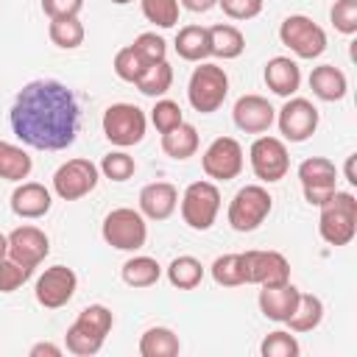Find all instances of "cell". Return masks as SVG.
I'll return each instance as SVG.
<instances>
[{"instance_id":"17","label":"cell","mask_w":357,"mask_h":357,"mask_svg":"<svg viewBox=\"0 0 357 357\" xmlns=\"http://www.w3.org/2000/svg\"><path fill=\"white\" fill-rule=\"evenodd\" d=\"M47 254H50V240L39 226H17L8 234V257L22 268L36 271V265Z\"/></svg>"},{"instance_id":"25","label":"cell","mask_w":357,"mask_h":357,"mask_svg":"<svg viewBox=\"0 0 357 357\" xmlns=\"http://www.w3.org/2000/svg\"><path fill=\"white\" fill-rule=\"evenodd\" d=\"M245 50V36L237 25L218 22L209 28V53L218 59H237Z\"/></svg>"},{"instance_id":"19","label":"cell","mask_w":357,"mask_h":357,"mask_svg":"<svg viewBox=\"0 0 357 357\" xmlns=\"http://www.w3.org/2000/svg\"><path fill=\"white\" fill-rule=\"evenodd\" d=\"M50 204H53V195L45 184L39 181H22L14 192H11V212L17 218H25V220H36V218H45L50 212Z\"/></svg>"},{"instance_id":"42","label":"cell","mask_w":357,"mask_h":357,"mask_svg":"<svg viewBox=\"0 0 357 357\" xmlns=\"http://www.w3.org/2000/svg\"><path fill=\"white\" fill-rule=\"evenodd\" d=\"M33 271L22 268L20 262H14L11 257H3L0 259V293H14L17 287H22L28 282Z\"/></svg>"},{"instance_id":"31","label":"cell","mask_w":357,"mask_h":357,"mask_svg":"<svg viewBox=\"0 0 357 357\" xmlns=\"http://www.w3.org/2000/svg\"><path fill=\"white\" fill-rule=\"evenodd\" d=\"M167 279H170V284L178 287V290H192V287H198L201 279H204V265H201V259H195V257H190V254H181V257H176V259L167 265Z\"/></svg>"},{"instance_id":"9","label":"cell","mask_w":357,"mask_h":357,"mask_svg":"<svg viewBox=\"0 0 357 357\" xmlns=\"http://www.w3.org/2000/svg\"><path fill=\"white\" fill-rule=\"evenodd\" d=\"M220 212V190L212 181H192L181 195V218L190 229L206 231L212 229Z\"/></svg>"},{"instance_id":"22","label":"cell","mask_w":357,"mask_h":357,"mask_svg":"<svg viewBox=\"0 0 357 357\" xmlns=\"http://www.w3.org/2000/svg\"><path fill=\"white\" fill-rule=\"evenodd\" d=\"M265 84L273 95L290 98V95H296V89L301 84V70L290 56H273L265 64Z\"/></svg>"},{"instance_id":"30","label":"cell","mask_w":357,"mask_h":357,"mask_svg":"<svg viewBox=\"0 0 357 357\" xmlns=\"http://www.w3.org/2000/svg\"><path fill=\"white\" fill-rule=\"evenodd\" d=\"M120 273H123V282L128 287H151L159 282L162 265L153 257H131V259H126Z\"/></svg>"},{"instance_id":"41","label":"cell","mask_w":357,"mask_h":357,"mask_svg":"<svg viewBox=\"0 0 357 357\" xmlns=\"http://www.w3.org/2000/svg\"><path fill=\"white\" fill-rule=\"evenodd\" d=\"M329 20H332L335 31H340L346 36L357 33V0H335Z\"/></svg>"},{"instance_id":"24","label":"cell","mask_w":357,"mask_h":357,"mask_svg":"<svg viewBox=\"0 0 357 357\" xmlns=\"http://www.w3.org/2000/svg\"><path fill=\"white\" fill-rule=\"evenodd\" d=\"M176 53L184 59V61H204L209 53V28L204 25H184L178 33H176V42H173Z\"/></svg>"},{"instance_id":"16","label":"cell","mask_w":357,"mask_h":357,"mask_svg":"<svg viewBox=\"0 0 357 357\" xmlns=\"http://www.w3.org/2000/svg\"><path fill=\"white\" fill-rule=\"evenodd\" d=\"M75 287H78L75 271L67 268V265H53L36 279V290L33 293H36V301L45 310H59L75 296Z\"/></svg>"},{"instance_id":"12","label":"cell","mask_w":357,"mask_h":357,"mask_svg":"<svg viewBox=\"0 0 357 357\" xmlns=\"http://www.w3.org/2000/svg\"><path fill=\"white\" fill-rule=\"evenodd\" d=\"M243 282L245 284H284L290 282V262L279 251H243L240 254Z\"/></svg>"},{"instance_id":"44","label":"cell","mask_w":357,"mask_h":357,"mask_svg":"<svg viewBox=\"0 0 357 357\" xmlns=\"http://www.w3.org/2000/svg\"><path fill=\"white\" fill-rule=\"evenodd\" d=\"M84 8V0H42V11L56 20V17H78Z\"/></svg>"},{"instance_id":"48","label":"cell","mask_w":357,"mask_h":357,"mask_svg":"<svg viewBox=\"0 0 357 357\" xmlns=\"http://www.w3.org/2000/svg\"><path fill=\"white\" fill-rule=\"evenodd\" d=\"M3 257H8V234L0 231V259H3Z\"/></svg>"},{"instance_id":"46","label":"cell","mask_w":357,"mask_h":357,"mask_svg":"<svg viewBox=\"0 0 357 357\" xmlns=\"http://www.w3.org/2000/svg\"><path fill=\"white\" fill-rule=\"evenodd\" d=\"M187 11H192V14H206L209 8H215L218 6V0H178Z\"/></svg>"},{"instance_id":"20","label":"cell","mask_w":357,"mask_h":357,"mask_svg":"<svg viewBox=\"0 0 357 357\" xmlns=\"http://www.w3.org/2000/svg\"><path fill=\"white\" fill-rule=\"evenodd\" d=\"M178 206V190L170 181H153L139 190V212L148 220H167Z\"/></svg>"},{"instance_id":"1","label":"cell","mask_w":357,"mask_h":357,"mask_svg":"<svg viewBox=\"0 0 357 357\" xmlns=\"http://www.w3.org/2000/svg\"><path fill=\"white\" fill-rule=\"evenodd\" d=\"M8 120L25 145L36 151H64L78 137L81 109L67 84L39 78L17 92Z\"/></svg>"},{"instance_id":"8","label":"cell","mask_w":357,"mask_h":357,"mask_svg":"<svg viewBox=\"0 0 357 357\" xmlns=\"http://www.w3.org/2000/svg\"><path fill=\"white\" fill-rule=\"evenodd\" d=\"M279 39L284 47H290L298 59H318L326 50V33L318 22H312L304 14H290L279 25Z\"/></svg>"},{"instance_id":"28","label":"cell","mask_w":357,"mask_h":357,"mask_svg":"<svg viewBox=\"0 0 357 357\" xmlns=\"http://www.w3.org/2000/svg\"><path fill=\"white\" fill-rule=\"evenodd\" d=\"M321 321H324V301L312 293H298L296 310L284 324L290 326V332H312Z\"/></svg>"},{"instance_id":"49","label":"cell","mask_w":357,"mask_h":357,"mask_svg":"<svg viewBox=\"0 0 357 357\" xmlns=\"http://www.w3.org/2000/svg\"><path fill=\"white\" fill-rule=\"evenodd\" d=\"M112 3H117V6H126V3H131V0H112Z\"/></svg>"},{"instance_id":"18","label":"cell","mask_w":357,"mask_h":357,"mask_svg":"<svg viewBox=\"0 0 357 357\" xmlns=\"http://www.w3.org/2000/svg\"><path fill=\"white\" fill-rule=\"evenodd\" d=\"M231 117H234V126L240 131H245V134H265L273 126V120H276V109L262 95H243V98H237Z\"/></svg>"},{"instance_id":"29","label":"cell","mask_w":357,"mask_h":357,"mask_svg":"<svg viewBox=\"0 0 357 357\" xmlns=\"http://www.w3.org/2000/svg\"><path fill=\"white\" fill-rule=\"evenodd\" d=\"M31 167H33V159L20 145L0 139V178H6V181H22V178H28Z\"/></svg>"},{"instance_id":"27","label":"cell","mask_w":357,"mask_h":357,"mask_svg":"<svg viewBox=\"0 0 357 357\" xmlns=\"http://www.w3.org/2000/svg\"><path fill=\"white\" fill-rule=\"evenodd\" d=\"M162 151H165L170 159H178V162L190 159V156L198 151V131H195V126L178 123L176 128L165 131V134H162Z\"/></svg>"},{"instance_id":"2","label":"cell","mask_w":357,"mask_h":357,"mask_svg":"<svg viewBox=\"0 0 357 357\" xmlns=\"http://www.w3.org/2000/svg\"><path fill=\"white\" fill-rule=\"evenodd\" d=\"M112 310L103 304H89L78 312V318L73 321V326L64 335V346L70 354L75 357H92L100 351L106 335L112 332Z\"/></svg>"},{"instance_id":"39","label":"cell","mask_w":357,"mask_h":357,"mask_svg":"<svg viewBox=\"0 0 357 357\" xmlns=\"http://www.w3.org/2000/svg\"><path fill=\"white\" fill-rule=\"evenodd\" d=\"M151 123L156 126V131H159V134H165V131L176 128L178 123H184L181 106H178L176 100H167V98L156 100V106L151 109Z\"/></svg>"},{"instance_id":"43","label":"cell","mask_w":357,"mask_h":357,"mask_svg":"<svg viewBox=\"0 0 357 357\" xmlns=\"http://www.w3.org/2000/svg\"><path fill=\"white\" fill-rule=\"evenodd\" d=\"M262 3L265 0H218L223 14L231 17V20H251V17H257L262 11Z\"/></svg>"},{"instance_id":"38","label":"cell","mask_w":357,"mask_h":357,"mask_svg":"<svg viewBox=\"0 0 357 357\" xmlns=\"http://www.w3.org/2000/svg\"><path fill=\"white\" fill-rule=\"evenodd\" d=\"M134 170H137V162L126 151H112L100 162V173L106 178H112V181H128L134 176Z\"/></svg>"},{"instance_id":"26","label":"cell","mask_w":357,"mask_h":357,"mask_svg":"<svg viewBox=\"0 0 357 357\" xmlns=\"http://www.w3.org/2000/svg\"><path fill=\"white\" fill-rule=\"evenodd\" d=\"M181 351L178 335L167 326H151L139 337V354L142 357H176Z\"/></svg>"},{"instance_id":"6","label":"cell","mask_w":357,"mask_h":357,"mask_svg":"<svg viewBox=\"0 0 357 357\" xmlns=\"http://www.w3.org/2000/svg\"><path fill=\"white\" fill-rule=\"evenodd\" d=\"M273 198L262 184H245L234 192L231 204H229V226L234 231H254L265 223V218L271 215Z\"/></svg>"},{"instance_id":"34","label":"cell","mask_w":357,"mask_h":357,"mask_svg":"<svg viewBox=\"0 0 357 357\" xmlns=\"http://www.w3.org/2000/svg\"><path fill=\"white\" fill-rule=\"evenodd\" d=\"M114 73H117V78H123V81H128V84H137L139 81V75L148 70V64L142 61V56L128 45V47H120L117 53H114Z\"/></svg>"},{"instance_id":"45","label":"cell","mask_w":357,"mask_h":357,"mask_svg":"<svg viewBox=\"0 0 357 357\" xmlns=\"http://www.w3.org/2000/svg\"><path fill=\"white\" fill-rule=\"evenodd\" d=\"M31 357H61V346H56V343H50V340L33 343V346H31Z\"/></svg>"},{"instance_id":"40","label":"cell","mask_w":357,"mask_h":357,"mask_svg":"<svg viewBox=\"0 0 357 357\" xmlns=\"http://www.w3.org/2000/svg\"><path fill=\"white\" fill-rule=\"evenodd\" d=\"M139 56H142V61L145 64H156V61H165V53H167V42L159 36V33H153V31H145V33H139L137 39H134V45H131Z\"/></svg>"},{"instance_id":"47","label":"cell","mask_w":357,"mask_h":357,"mask_svg":"<svg viewBox=\"0 0 357 357\" xmlns=\"http://www.w3.org/2000/svg\"><path fill=\"white\" fill-rule=\"evenodd\" d=\"M354 159H357V153H351V156L346 159V181H349V184H357V173H354Z\"/></svg>"},{"instance_id":"36","label":"cell","mask_w":357,"mask_h":357,"mask_svg":"<svg viewBox=\"0 0 357 357\" xmlns=\"http://www.w3.org/2000/svg\"><path fill=\"white\" fill-rule=\"evenodd\" d=\"M212 279L223 287H240L243 282V268H240V254H223L212 262Z\"/></svg>"},{"instance_id":"10","label":"cell","mask_w":357,"mask_h":357,"mask_svg":"<svg viewBox=\"0 0 357 357\" xmlns=\"http://www.w3.org/2000/svg\"><path fill=\"white\" fill-rule=\"evenodd\" d=\"M248 159H251L254 176L265 184L282 181L290 170V153L279 137H257L248 148Z\"/></svg>"},{"instance_id":"23","label":"cell","mask_w":357,"mask_h":357,"mask_svg":"<svg viewBox=\"0 0 357 357\" xmlns=\"http://www.w3.org/2000/svg\"><path fill=\"white\" fill-rule=\"evenodd\" d=\"M310 89L315 98L335 103V100L346 98L349 81H346L343 70H337L335 64H321V67H312V73H310Z\"/></svg>"},{"instance_id":"21","label":"cell","mask_w":357,"mask_h":357,"mask_svg":"<svg viewBox=\"0 0 357 357\" xmlns=\"http://www.w3.org/2000/svg\"><path fill=\"white\" fill-rule=\"evenodd\" d=\"M298 293L290 282L284 284H271V287H262L259 290V310L268 321H276V324H284L290 318V312L296 310V301H298Z\"/></svg>"},{"instance_id":"32","label":"cell","mask_w":357,"mask_h":357,"mask_svg":"<svg viewBox=\"0 0 357 357\" xmlns=\"http://www.w3.org/2000/svg\"><path fill=\"white\" fill-rule=\"evenodd\" d=\"M50 42L61 50H75L78 45H84V25L78 17H56L50 20Z\"/></svg>"},{"instance_id":"11","label":"cell","mask_w":357,"mask_h":357,"mask_svg":"<svg viewBox=\"0 0 357 357\" xmlns=\"http://www.w3.org/2000/svg\"><path fill=\"white\" fill-rule=\"evenodd\" d=\"M95 184H98V165L84 156L67 159L53 173V192L61 201H78V198L89 195L95 190Z\"/></svg>"},{"instance_id":"14","label":"cell","mask_w":357,"mask_h":357,"mask_svg":"<svg viewBox=\"0 0 357 357\" xmlns=\"http://www.w3.org/2000/svg\"><path fill=\"white\" fill-rule=\"evenodd\" d=\"M298 181H301V190H304V198L307 204L312 206H321L337 187V167L324 159V156H310L298 165Z\"/></svg>"},{"instance_id":"33","label":"cell","mask_w":357,"mask_h":357,"mask_svg":"<svg viewBox=\"0 0 357 357\" xmlns=\"http://www.w3.org/2000/svg\"><path fill=\"white\" fill-rule=\"evenodd\" d=\"M173 86V67L167 61H156V64H148V70L139 75L137 81V89L145 95V98H162L167 89Z\"/></svg>"},{"instance_id":"35","label":"cell","mask_w":357,"mask_h":357,"mask_svg":"<svg viewBox=\"0 0 357 357\" xmlns=\"http://www.w3.org/2000/svg\"><path fill=\"white\" fill-rule=\"evenodd\" d=\"M259 351H262V357H298L301 346L290 332L276 329V332L265 335V340L259 343Z\"/></svg>"},{"instance_id":"7","label":"cell","mask_w":357,"mask_h":357,"mask_svg":"<svg viewBox=\"0 0 357 357\" xmlns=\"http://www.w3.org/2000/svg\"><path fill=\"white\" fill-rule=\"evenodd\" d=\"M145 128H148V117L134 103H112L103 112V134L117 148H131L142 142Z\"/></svg>"},{"instance_id":"3","label":"cell","mask_w":357,"mask_h":357,"mask_svg":"<svg viewBox=\"0 0 357 357\" xmlns=\"http://www.w3.org/2000/svg\"><path fill=\"white\" fill-rule=\"evenodd\" d=\"M318 234L329 245H349L357 234V198L351 192L335 190L321 206Z\"/></svg>"},{"instance_id":"13","label":"cell","mask_w":357,"mask_h":357,"mask_svg":"<svg viewBox=\"0 0 357 357\" xmlns=\"http://www.w3.org/2000/svg\"><path fill=\"white\" fill-rule=\"evenodd\" d=\"M201 167L215 181H231L243 170V145L234 137H218L201 156Z\"/></svg>"},{"instance_id":"15","label":"cell","mask_w":357,"mask_h":357,"mask_svg":"<svg viewBox=\"0 0 357 357\" xmlns=\"http://www.w3.org/2000/svg\"><path fill=\"white\" fill-rule=\"evenodd\" d=\"M276 123L287 142H307L318 128V109L307 98H287Z\"/></svg>"},{"instance_id":"5","label":"cell","mask_w":357,"mask_h":357,"mask_svg":"<svg viewBox=\"0 0 357 357\" xmlns=\"http://www.w3.org/2000/svg\"><path fill=\"white\" fill-rule=\"evenodd\" d=\"M103 240L117 251H139L148 240V223L139 209L117 206L103 218Z\"/></svg>"},{"instance_id":"37","label":"cell","mask_w":357,"mask_h":357,"mask_svg":"<svg viewBox=\"0 0 357 357\" xmlns=\"http://www.w3.org/2000/svg\"><path fill=\"white\" fill-rule=\"evenodd\" d=\"M142 14L159 28H173L178 22V0H142Z\"/></svg>"},{"instance_id":"4","label":"cell","mask_w":357,"mask_h":357,"mask_svg":"<svg viewBox=\"0 0 357 357\" xmlns=\"http://www.w3.org/2000/svg\"><path fill=\"white\" fill-rule=\"evenodd\" d=\"M229 95V75L223 67L218 64H209V61H198V67L192 70L190 75V84H187V98H190V106L201 114H212L223 106Z\"/></svg>"}]
</instances>
